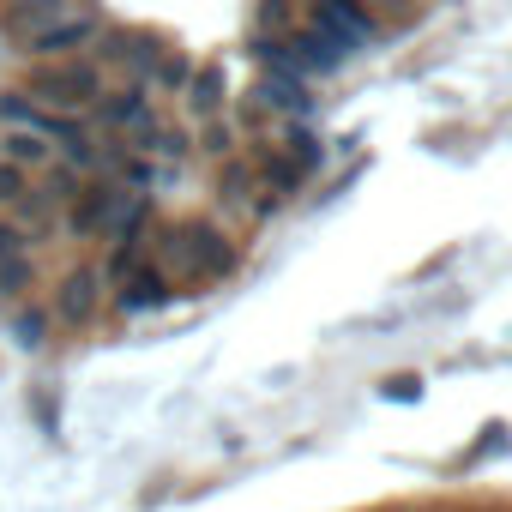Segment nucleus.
I'll return each instance as SVG.
<instances>
[{
  "label": "nucleus",
  "mask_w": 512,
  "mask_h": 512,
  "mask_svg": "<svg viewBox=\"0 0 512 512\" xmlns=\"http://www.w3.org/2000/svg\"><path fill=\"white\" fill-rule=\"evenodd\" d=\"M205 157H217V163H229L235 157V121H223V115H211V121H199V139H193Z\"/></svg>",
  "instance_id": "dca6fc26"
},
{
  "label": "nucleus",
  "mask_w": 512,
  "mask_h": 512,
  "mask_svg": "<svg viewBox=\"0 0 512 512\" xmlns=\"http://www.w3.org/2000/svg\"><path fill=\"white\" fill-rule=\"evenodd\" d=\"M139 241H145V229H127V235H115V247H109V260L97 266L103 272V284H121L133 266H139Z\"/></svg>",
  "instance_id": "ddd939ff"
},
{
  "label": "nucleus",
  "mask_w": 512,
  "mask_h": 512,
  "mask_svg": "<svg viewBox=\"0 0 512 512\" xmlns=\"http://www.w3.org/2000/svg\"><path fill=\"white\" fill-rule=\"evenodd\" d=\"M31 290H37V260L31 253H7L0 260V308H19Z\"/></svg>",
  "instance_id": "9b49d317"
},
{
  "label": "nucleus",
  "mask_w": 512,
  "mask_h": 512,
  "mask_svg": "<svg viewBox=\"0 0 512 512\" xmlns=\"http://www.w3.org/2000/svg\"><path fill=\"white\" fill-rule=\"evenodd\" d=\"M145 109H151V91H145L139 79H121L115 91H103V97L91 103V121H97V127H109V133H127Z\"/></svg>",
  "instance_id": "6e6552de"
},
{
  "label": "nucleus",
  "mask_w": 512,
  "mask_h": 512,
  "mask_svg": "<svg viewBox=\"0 0 512 512\" xmlns=\"http://www.w3.org/2000/svg\"><path fill=\"white\" fill-rule=\"evenodd\" d=\"M43 326H49V314H25V320H19V344L37 350V344H43Z\"/></svg>",
  "instance_id": "b1692460"
},
{
  "label": "nucleus",
  "mask_w": 512,
  "mask_h": 512,
  "mask_svg": "<svg viewBox=\"0 0 512 512\" xmlns=\"http://www.w3.org/2000/svg\"><path fill=\"white\" fill-rule=\"evenodd\" d=\"M223 103H229V73H223L217 61L193 67V79H187V91H181V109H187L193 121H211V115H223Z\"/></svg>",
  "instance_id": "9d476101"
},
{
  "label": "nucleus",
  "mask_w": 512,
  "mask_h": 512,
  "mask_svg": "<svg viewBox=\"0 0 512 512\" xmlns=\"http://www.w3.org/2000/svg\"><path fill=\"white\" fill-rule=\"evenodd\" d=\"M187 79H193V61L169 49V55L157 61V73H151V91H163V97H181V91H187Z\"/></svg>",
  "instance_id": "f3484780"
},
{
  "label": "nucleus",
  "mask_w": 512,
  "mask_h": 512,
  "mask_svg": "<svg viewBox=\"0 0 512 512\" xmlns=\"http://www.w3.org/2000/svg\"><path fill=\"white\" fill-rule=\"evenodd\" d=\"M19 193H31V169H19V163H7V157H0V211H7Z\"/></svg>",
  "instance_id": "aec40b11"
},
{
  "label": "nucleus",
  "mask_w": 512,
  "mask_h": 512,
  "mask_svg": "<svg viewBox=\"0 0 512 512\" xmlns=\"http://www.w3.org/2000/svg\"><path fill=\"white\" fill-rule=\"evenodd\" d=\"M302 25L296 0H260V19H253V37H290Z\"/></svg>",
  "instance_id": "2eb2a0df"
},
{
  "label": "nucleus",
  "mask_w": 512,
  "mask_h": 512,
  "mask_svg": "<svg viewBox=\"0 0 512 512\" xmlns=\"http://www.w3.org/2000/svg\"><path fill=\"white\" fill-rule=\"evenodd\" d=\"M386 398H398V404H410V398H422V380H410V374H398V380H386Z\"/></svg>",
  "instance_id": "393cba45"
},
{
  "label": "nucleus",
  "mask_w": 512,
  "mask_h": 512,
  "mask_svg": "<svg viewBox=\"0 0 512 512\" xmlns=\"http://www.w3.org/2000/svg\"><path fill=\"white\" fill-rule=\"evenodd\" d=\"M7 253H31V247H25V229L13 217H0V260H7Z\"/></svg>",
  "instance_id": "4be33fe9"
},
{
  "label": "nucleus",
  "mask_w": 512,
  "mask_h": 512,
  "mask_svg": "<svg viewBox=\"0 0 512 512\" xmlns=\"http://www.w3.org/2000/svg\"><path fill=\"white\" fill-rule=\"evenodd\" d=\"M157 266L175 278H187V284H217V278H229L235 272V247L217 235V229H199V223H169L163 229V241H157Z\"/></svg>",
  "instance_id": "f257e3e1"
},
{
  "label": "nucleus",
  "mask_w": 512,
  "mask_h": 512,
  "mask_svg": "<svg viewBox=\"0 0 512 512\" xmlns=\"http://www.w3.org/2000/svg\"><path fill=\"white\" fill-rule=\"evenodd\" d=\"M73 7H79V0H7V7H0V37H7V43H31L37 31H49Z\"/></svg>",
  "instance_id": "0eeeda50"
},
{
  "label": "nucleus",
  "mask_w": 512,
  "mask_h": 512,
  "mask_svg": "<svg viewBox=\"0 0 512 512\" xmlns=\"http://www.w3.org/2000/svg\"><path fill=\"white\" fill-rule=\"evenodd\" d=\"M115 290H121V296H115L121 314H145V308H163V302L175 296V278H169L163 266H133Z\"/></svg>",
  "instance_id": "1a4fd4ad"
},
{
  "label": "nucleus",
  "mask_w": 512,
  "mask_h": 512,
  "mask_svg": "<svg viewBox=\"0 0 512 512\" xmlns=\"http://www.w3.org/2000/svg\"><path fill=\"white\" fill-rule=\"evenodd\" d=\"M103 91H109L103 67L85 61V55H73V61H31V73H25V97L55 109V115H85Z\"/></svg>",
  "instance_id": "f03ea898"
},
{
  "label": "nucleus",
  "mask_w": 512,
  "mask_h": 512,
  "mask_svg": "<svg viewBox=\"0 0 512 512\" xmlns=\"http://www.w3.org/2000/svg\"><path fill=\"white\" fill-rule=\"evenodd\" d=\"M500 446H506V428H488V434L464 452V464H482V458H488V452H500Z\"/></svg>",
  "instance_id": "5701e85b"
},
{
  "label": "nucleus",
  "mask_w": 512,
  "mask_h": 512,
  "mask_svg": "<svg viewBox=\"0 0 512 512\" xmlns=\"http://www.w3.org/2000/svg\"><path fill=\"white\" fill-rule=\"evenodd\" d=\"M37 193H43V199H49L55 211H67V205H73V199L85 193V175H79L73 163H61V157H49V163H43V187H37Z\"/></svg>",
  "instance_id": "f8f14e48"
},
{
  "label": "nucleus",
  "mask_w": 512,
  "mask_h": 512,
  "mask_svg": "<svg viewBox=\"0 0 512 512\" xmlns=\"http://www.w3.org/2000/svg\"><path fill=\"white\" fill-rule=\"evenodd\" d=\"M260 187V175H253V163H241V157H229L223 163V199H235V205H247V193Z\"/></svg>",
  "instance_id": "a211bd4d"
},
{
  "label": "nucleus",
  "mask_w": 512,
  "mask_h": 512,
  "mask_svg": "<svg viewBox=\"0 0 512 512\" xmlns=\"http://www.w3.org/2000/svg\"><path fill=\"white\" fill-rule=\"evenodd\" d=\"M187 151H193V139H187V133H175V127H163V133L145 145V157H163V163H181Z\"/></svg>",
  "instance_id": "6ab92c4d"
},
{
  "label": "nucleus",
  "mask_w": 512,
  "mask_h": 512,
  "mask_svg": "<svg viewBox=\"0 0 512 512\" xmlns=\"http://www.w3.org/2000/svg\"><path fill=\"white\" fill-rule=\"evenodd\" d=\"M103 13H85V7H73L67 19H55L49 31H37L31 43H19V55L25 61H73V55H85V49H97V37H103Z\"/></svg>",
  "instance_id": "20e7f679"
},
{
  "label": "nucleus",
  "mask_w": 512,
  "mask_h": 512,
  "mask_svg": "<svg viewBox=\"0 0 512 512\" xmlns=\"http://www.w3.org/2000/svg\"><path fill=\"white\" fill-rule=\"evenodd\" d=\"M368 13H380V19H398V25H410L416 19V0H362Z\"/></svg>",
  "instance_id": "412c9836"
},
{
  "label": "nucleus",
  "mask_w": 512,
  "mask_h": 512,
  "mask_svg": "<svg viewBox=\"0 0 512 512\" xmlns=\"http://www.w3.org/2000/svg\"><path fill=\"white\" fill-rule=\"evenodd\" d=\"M308 25H320L326 37H338L344 49H368L380 37V19L362 7V0H314L308 7Z\"/></svg>",
  "instance_id": "423d86ee"
},
{
  "label": "nucleus",
  "mask_w": 512,
  "mask_h": 512,
  "mask_svg": "<svg viewBox=\"0 0 512 512\" xmlns=\"http://www.w3.org/2000/svg\"><path fill=\"white\" fill-rule=\"evenodd\" d=\"M103 272L97 266H73L61 284H55V296H49V320L55 326H67V332H85L97 314H103Z\"/></svg>",
  "instance_id": "39448f33"
},
{
  "label": "nucleus",
  "mask_w": 512,
  "mask_h": 512,
  "mask_svg": "<svg viewBox=\"0 0 512 512\" xmlns=\"http://www.w3.org/2000/svg\"><path fill=\"white\" fill-rule=\"evenodd\" d=\"M163 55H169V43H163L157 31H139V25H103V37H97V61H103V73L139 79V85H151V73H157Z\"/></svg>",
  "instance_id": "7ed1b4c3"
},
{
  "label": "nucleus",
  "mask_w": 512,
  "mask_h": 512,
  "mask_svg": "<svg viewBox=\"0 0 512 512\" xmlns=\"http://www.w3.org/2000/svg\"><path fill=\"white\" fill-rule=\"evenodd\" d=\"M0 157H7V163H19V169H43L55 151H49L37 133H0Z\"/></svg>",
  "instance_id": "4468645a"
}]
</instances>
